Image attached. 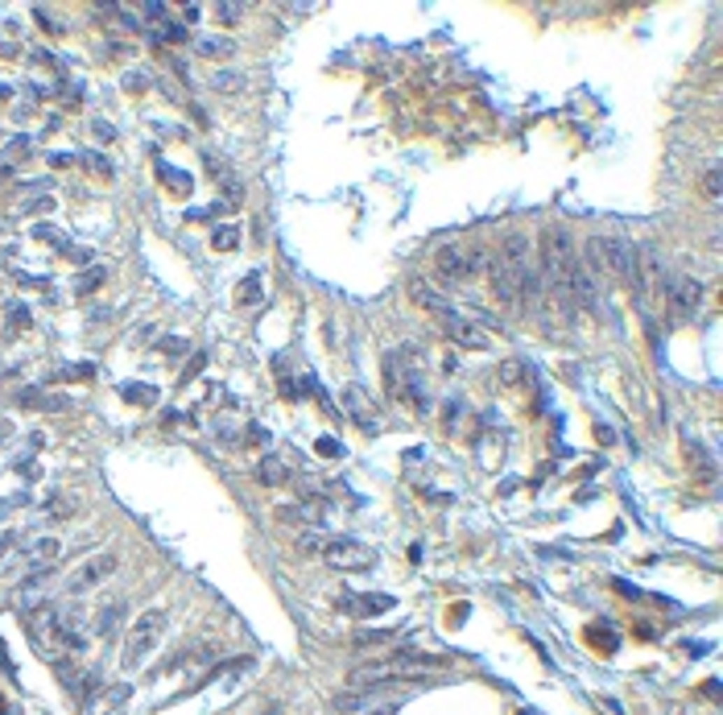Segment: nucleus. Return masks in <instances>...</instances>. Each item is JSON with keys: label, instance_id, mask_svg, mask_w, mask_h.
<instances>
[{"label": "nucleus", "instance_id": "nucleus-6", "mask_svg": "<svg viewBox=\"0 0 723 715\" xmlns=\"http://www.w3.org/2000/svg\"><path fill=\"white\" fill-rule=\"evenodd\" d=\"M484 265H488V253H484V248L447 244V248L434 253V269H438V277H447V281H467V277H475Z\"/></svg>", "mask_w": 723, "mask_h": 715}, {"label": "nucleus", "instance_id": "nucleus-15", "mask_svg": "<svg viewBox=\"0 0 723 715\" xmlns=\"http://www.w3.org/2000/svg\"><path fill=\"white\" fill-rule=\"evenodd\" d=\"M62 641H66L71 653H83V649L91 645V628L83 625L79 612H62Z\"/></svg>", "mask_w": 723, "mask_h": 715}, {"label": "nucleus", "instance_id": "nucleus-30", "mask_svg": "<svg viewBox=\"0 0 723 715\" xmlns=\"http://www.w3.org/2000/svg\"><path fill=\"white\" fill-rule=\"evenodd\" d=\"M215 17H220V25H236V21L244 17V4H240V0H231V4L220 0V4H215Z\"/></svg>", "mask_w": 723, "mask_h": 715}, {"label": "nucleus", "instance_id": "nucleus-23", "mask_svg": "<svg viewBox=\"0 0 723 715\" xmlns=\"http://www.w3.org/2000/svg\"><path fill=\"white\" fill-rule=\"evenodd\" d=\"M103 281H108V269H103V265H87L83 273H79V281H75V294H95Z\"/></svg>", "mask_w": 723, "mask_h": 715}, {"label": "nucleus", "instance_id": "nucleus-38", "mask_svg": "<svg viewBox=\"0 0 723 715\" xmlns=\"http://www.w3.org/2000/svg\"><path fill=\"white\" fill-rule=\"evenodd\" d=\"M141 17H149V21H162V17H170V13H166V4L149 0V4H141Z\"/></svg>", "mask_w": 723, "mask_h": 715}, {"label": "nucleus", "instance_id": "nucleus-29", "mask_svg": "<svg viewBox=\"0 0 723 715\" xmlns=\"http://www.w3.org/2000/svg\"><path fill=\"white\" fill-rule=\"evenodd\" d=\"M71 513H75V500H71V496H54V500L45 504V517H50V521H62V517H71Z\"/></svg>", "mask_w": 723, "mask_h": 715}, {"label": "nucleus", "instance_id": "nucleus-42", "mask_svg": "<svg viewBox=\"0 0 723 715\" xmlns=\"http://www.w3.org/2000/svg\"><path fill=\"white\" fill-rule=\"evenodd\" d=\"M34 17L42 21V29H45V34H62V25H58V21H50V13H45V8H34Z\"/></svg>", "mask_w": 723, "mask_h": 715}, {"label": "nucleus", "instance_id": "nucleus-13", "mask_svg": "<svg viewBox=\"0 0 723 715\" xmlns=\"http://www.w3.org/2000/svg\"><path fill=\"white\" fill-rule=\"evenodd\" d=\"M393 595H339V608L343 612H356V616H380V612H393Z\"/></svg>", "mask_w": 723, "mask_h": 715}, {"label": "nucleus", "instance_id": "nucleus-40", "mask_svg": "<svg viewBox=\"0 0 723 715\" xmlns=\"http://www.w3.org/2000/svg\"><path fill=\"white\" fill-rule=\"evenodd\" d=\"M240 83H244L240 75H227V71H220V75H215V87H220V91H236Z\"/></svg>", "mask_w": 723, "mask_h": 715}, {"label": "nucleus", "instance_id": "nucleus-10", "mask_svg": "<svg viewBox=\"0 0 723 715\" xmlns=\"http://www.w3.org/2000/svg\"><path fill=\"white\" fill-rule=\"evenodd\" d=\"M636 298H661L666 290V269H661V253L657 248H640L636 253V281H633Z\"/></svg>", "mask_w": 723, "mask_h": 715}, {"label": "nucleus", "instance_id": "nucleus-49", "mask_svg": "<svg viewBox=\"0 0 723 715\" xmlns=\"http://www.w3.org/2000/svg\"><path fill=\"white\" fill-rule=\"evenodd\" d=\"M8 434H13V422H8V418H0V443H4Z\"/></svg>", "mask_w": 723, "mask_h": 715}, {"label": "nucleus", "instance_id": "nucleus-7", "mask_svg": "<svg viewBox=\"0 0 723 715\" xmlns=\"http://www.w3.org/2000/svg\"><path fill=\"white\" fill-rule=\"evenodd\" d=\"M703 306V281L699 277H670L666 281V311H670V323H690Z\"/></svg>", "mask_w": 723, "mask_h": 715}, {"label": "nucleus", "instance_id": "nucleus-26", "mask_svg": "<svg viewBox=\"0 0 723 715\" xmlns=\"http://www.w3.org/2000/svg\"><path fill=\"white\" fill-rule=\"evenodd\" d=\"M389 641H397V628H360L352 637V645H389Z\"/></svg>", "mask_w": 723, "mask_h": 715}, {"label": "nucleus", "instance_id": "nucleus-18", "mask_svg": "<svg viewBox=\"0 0 723 715\" xmlns=\"http://www.w3.org/2000/svg\"><path fill=\"white\" fill-rule=\"evenodd\" d=\"M120 397H124L129 405H153L157 402V389L145 385V381H124V385H120Z\"/></svg>", "mask_w": 723, "mask_h": 715}, {"label": "nucleus", "instance_id": "nucleus-27", "mask_svg": "<svg viewBox=\"0 0 723 715\" xmlns=\"http://www.w3.org/2000/svg\"><path fill=\"white\" fill-rule=\"evenodd\" d=\"M236 244H240V232H236V227H215V232H211V248H220V253H231V248H236Z\"/></svg>", "mask_w": 723, "mask_h": 715}, {"label": "nucleus", "instance_id": "nucleus-34", "mask_svg": "<svg viewBox=\"0 0 723 715\" xmlns=\"http://www.w3.org/2000/svg\"><path fill=\"white\" fill-rule=\"evenodd\" d=\"M157 352H162V356H170V360H178L182 352H190V344H186V339H178V335H166V339L157 344Z\"/></svg>", "mask_w": 723, "mask_h": 715}, {"label": "nucleus", "instance_id": "nucleus-16", "mask_svg": "<svg viewBox=\"0 0 723 715\" xmlns=\"http://www.w3.org/2000/svg\"><path fill=\"white\" fill-rule=\"evenodd\" d=\"M257 480L269 484V488H281V484H289V467H285L277 455H265V459L257 463Z\"/></svg>", "mask_w": 723, "mask_h": 715}, {"label": "nucleus", "instance_id": "nucleus-48", "mask_svg": "<svg viewBox=\"0 0 723 715\" xmlns=\"http://www.w3.org/2000/svg\"><path fill=\"white\" fill-rule=\"evenodd\" d=\"M71 162H75L71 153H50V166H71Z\"/></svg>", "mask_w": 723, "mask_h": 715}, {"label": "nucleus", "instance_id": "nucleus-3", "mask_svg": "<svg viewBox=\"0 0 723 715\" xmlns=\"http://www.w3.org/2000/svg\"><path fill=\"white\" fill-rule=\"evenodd\" d=\"M166 637V612L162 608H149V612H141L133 621V628H129V637H124V649H120V670L133 674L145 666V658L157 649V641Z\"/></svg>", "mask_w": 723, "mask_h": 715}, {"label": "nucleus", "instance_id": "nucleus-28", "mask_svg": "<svg viewBox=\"0 0 723 715\" xmlns=\"http://www.w3.org/2000/svg\"><path fill=\"white\" fill-rule=\"evenodd\" d=\"M587 637H591V641H599V645H603L608 653H612V649H620V637H616L612 628L603 625V621H599V625H591V628H587Z\"/></svg>", "mask_w": 723, "mask_h": 715}, {"label": "nucleus", "instance_id": "nucleus-43", "mask_svg": "<svg viewBox=\"0 0 723 715\" xmlns=\"http://www.w3.org/2000/svg\"><path fill=\"white\" fill-rule=\"evenodd\" d=\"M83 162H87L91 170H99V174H112V166H108V157H99V153H87Z\"/></svg>", "mask_w": 723, "mask_h": 715}, {"label": "nucleus", "instance_id": "nucleus-19", "mask_svg": "<svg viewBox=\"0 0 723 715\" xmlns=\"http://www.w3.org/2000/svg\"><path fill=\"white\" fill-rule=\"evenodd\" d=\"M261 281H265L261 273H248V277L240 281V294H236V302H240V306H257V302L265 298V285H261Z\"/></svg>", "mask_w": 723, "mask_h": 715}, {"label": "nucleus", "instance_id": "nucleus-8", "mask_svg": "<svg viewBox=\"0 0 723 715\" xmlns=\"http://www.w3.org/2000/svg\"><path fill=\"white\" fill-rule=\"evenodd\" d=\"M116 567H120V554H116V550L91 554L79 571H71V575H66V583H62V587H66V595H83V591H91V587H95V583L108 579Z\"/></svg>", "mask_w": 723, "mask_h": 715}, {"label": "nucleus", "instance_id": "nucleus-25", "mask_svg": "<svg viewBox=\"0 0 723 715\" xmlns=\"http://www.w3.org/2000/svg\"><path fill=\"white\" fill-rule=\"evenodd\" d=\"M157 178L170 182V190H178V194H186V190L194 186V178H190L186 170H174V166H166V162H157Z\"/></svg>", "mask_w": 723, "mask_h": 715}, {"label": "nucleus", "instance_id": "nucleus-44", "mask_svg": "<svg viewBox=\"0 0 723 715\" xmlns=\"http://www.w3.org/2000/svg\"><path fill=\"white\" fill-rule=\"evenodd\" d=\"M91 133L99 136V141H116V129H112V125H103V120H95V125H91Z\"/></svg>", "mask_w": 723, "mask_h": 715}, {"label": "nucleus", "instance_id": "nucleus-5", "mask_svg": "<svg viewBox=\"0 0 723 715\" xmlns=\"http://www.w3.org/2000/svg\"><path fill=\"white\" fill-rule=\"evenodd\" d=\"M335 571H372L376 567V550L364 546L356 537H343V534H322V550H318Z\"/></svg>", "mask_w": 723, "mask_h": 715}, {"label": "nucleus", "instance_id": "nucleus-47", "mask_svg": "<svg viewBox=\"0 0 723 715\" xmlns=\"http://www.w3.org/2000/svg\"><path fill=\"white\" fill-rule=\"evenodd\" d=\"M29 323V311L25 306H13V327H25Z\"/></svg>", "mask_w": 723, "mask_h": 715}, {"label": "nucleus", "instance_id": "nucleus-12", "mask_svg": "<svg viewBox=\"0 0 723 715\" xmlns=\"http://www.w3.org/2000/svg\"><path fill=\"white\" fill-rule=\"evenodd\" d=\"M62 558V541L58 537H38L29 550H25V571L34 575V571H45V567H54Z\"/></svg>", "mask_w": 723, "mask_h": 715}, {"label": "nucleus", "instance_id": "nucleus-41", "mask_svg": "<svg viewBox=\"0 0 723 715\" xmlns=\"http://www.w3.org/2000/svg\"><path fill=\"white\" fill-rule=\"evenodd\" d=\"M29 145H34V136H17V141L4 145V153H8V157H21V149H29Z\"/></svg>", "mask_w": 723, "mask_h": 715}, {"label": "nucleus", "instance_id": "nucleus-50", "mask_svg": "<svg viewBox=\"0 0 723 715\" xmlns=\"http://www.w3.org/2000/svg\"><path fill=\"white\" fill-rule=\"evenodd\" d=\"M368 715H397V703H385V707H376V712H368Z\"/></svg>", "mask_w": 723, "mask_h": 715}, {"label": "nucleus", "instance_id": "nucleus-46", "mask_svg": "<svg viewBox=\"0 0 723 715\" xmlns=\"http://www.w3.org/2000/svg\"><path fill=\"white\" fill-rule=\"evenodd\" d=\"M66 257H71V261H75V265H91V248H71V253H66Z\"/></svg>", "mask_w": 723, "mask_h": 715}, {"label": "nucleus", "instance_id": "nucleus-36", "mask_svg": "<svg viewBox=\"0 0 723 715\" xmlns=\"http://www.w3.org/2000/svg\"><path fill=\"white\" fill-rule=\"evenodd\" d=\"M25 504H29V492H17V496H4V500H0V517H4V513H13V509H25Z\"/></svg>", "mask_w": 723, "mask_h": 715}, {"label": "nucleus", "instance_id": "nucleus-37", "mask_svg": "<svg viewBox=\"0 0 723 715\" xmlns=\"http://www.w3.org/2000/svg\"><path fill=\"white\" fill-rule=\"evenodd\" d=\"M703 190H707V194H711V199H720V170H715V166H711V170H707V178H703Z\"/></svg>", "mask_w": 723, "mask_h": 715}, {"label": "nucleus", "instance_id": "nucleus-17", "mask_svg": "<svg viewBox=\"0 0 723 715\" xmlns=\"http://www.w3.org/2000/svg\"><path fill=\"white\" fill-rule=\"evenodd\" d=\"M120 616H124V600L108 604V608H103V612L91 621V637H99V641H103V637H112V632H116V625H120Z\"/></svg>", "mask_w": 723, "mask_h": 715}, {"label": "nucleus", "instance_id": "nucleus-31", "mask_svg": "<svg viewBox=\"0 0 723 715\" xmlns=\"http://www.w3.org/2000/svg\"><path fill=\"white\" fill-rule=\"evenodd\" d=\"M315 451L322 455V459H343V455H348V451H343V443H339V439H331V434H322V439L315 443Z\"/></svg>", "mask_w": 723, "mask_h": 715}, {"label": "nucleus", "instance_id": "nucleus-1", "mask_svg": "<svg viewBox=\"0 0 723 715\" xmlns=\"http://www.w3.org/2000/svg\"><path fill=\"white\" fill-rule=\"evenodd\" d=\"M389 393L397 402L413 405L417 413L430 409V393H426V364H422V352L417 348H397L389 356Z\"/></svg>", "mask_w": 723, "mask_h": 715}, {"label": "nucleus", "instance_id": "nucleus-33", "mask_svg": "<svg viewBox=\"0 0 723 715\" xmlns=\"http://www.w3.org/2000/svg\"><path fill=\"white\" fill-rule=\"evenodd\" d=\"M157 42H186V25H178V21H170V17H166V21H162V34H157Z\"/></svg>", "mask_w": 723, "mask_h": 715}, {"label": "nucleus", "instance_id": "nucleus-11", "mask_svg": "<svg viewBox=\"0 0 723 715\" xmlns=\"http://www.w3.org/2000/svg\"><path fill=\"white\" fill-rule=\"evenodd\" d=\"M62 674V686L79 699V703H91L99 691H103V674L99 670H79V666H58Z\"/></svg>", "mask_w": 723, "mask_h": 715}, {"label": "nucleus", "instance_id": "nucleus-51", "mask_svg": "<svg viewBox=\"0 0 723 715\" xmlns=\"http://www.w3.org/2000/svg\"><path fill=\"white\" fill-rule=\"evenodd\" d=\"M8 95H13V91L4 87V83H0V99H8Z\"/></svg>", "mask_w": 723, "mask_h": 715}, {"label": "nucleus", "instance_id": "nucleus-32", "mask_svg": "<svg viewBox=\"0 0 723 715\" xmlns=\"http://www.w3.org/2000/svg\"><path fill=\"white\" fill-rule=\"evenodd\" d=\"M91 376H95V364H75V368L54 372V381H91Z\"/></svg>", "mask_w": 723, "mask_h": 715}, {"label": "nucleus", "instance_id": "nucleus-45", "mask_svg": "<svg viewBox=\"0 0 723 715\" xmlns=\"http://www.w3.org/2000/svg\"><path fill=\"white\" fill-rule=\"evenodd\" d=\"M17 541H21V534H17V530H8V534H0V558H4V554H8V550L17 546Z\"/></svg>", "mask_w": 723, "mask_h": 715}, {"label": "nucleus", "instance_id": "nucleus-9", "mask_svg": "<svg viewBox=\"0 0 723 715\" xmlns=\"http://www.w3.org/2000/svg\"><path fill=\"white\" fill-rule=\"evenodd\" d=\"M438 323H443V331L451 335V344H459V348H471V352L492 348V335H488L475 318H463L459 311H443V314H438Z\"/></svg>", "mask_w": 723, "mask_h": 715}, {"label": "nucleus", "instance_id": "nucleus-35", "mask_svg": "<svg viewBox=\"0 0 723 715\" xmlns=\"http://www.w3.org/2000/svg\"><path fill=\"white\" fill-rule=\"evenodd\" d=\"M203 364H207V352H194V356H190V364H186V368H182L178 385H190V381H194V376H199V372H203Z\"/></svg>", "mask_w": 723, "mask_h": 715}, {"label": "nucleus", "instance_id": "nucleus-24", "mask_svg": "<svg viewBox=\"0 0 723 715\" xmlns=\"http://www.w3.org/2000/svg\"><path fill=\"white\" fill-rule=\"evenodd\" d=\"M199 54H203V58H231V54H236V42H231V38H199Z\"/></svg>", "mask_w": 723, "mask_h": 715}, {"label": "nucleus", "instance_id": "nucleus-4", "mask_svg": "<svg viewBox=\"0 0 723 715\" xmlns=\"http://www.w3.org/2000/svg\"><path fill=\"white\" fill-rule=\"evenodd\" d=\"M25 637H29V645L38 649V658L54 662V666H58V658L66 653V641H62V612H58L54 604H38V608L25 612Z\"/></svg>", "mask_w": 723, "mask_h": 715}, {"label": "nucleus", "instance_id": "nucleus-20", "mask_svg": "<svg viewBox=\"0 0 723 715\" xmlns=\"http://www.w3.org/2000/svg\"><path fill=\"white\" fill-rule=\"evenodd\" d=\"M496 381L500 385H508V389H517V385H525L529 381V368L521 364V360H504L496 368Z\"/></svg>", "mask_w": 723, "mask_h": 715}, {"label": "nucleus", "instance_id": "nucleus-22", "mask_svg": "<svg viewBox=\"0 0 723 715\" xmlns=\"http://www.w3.org/2000/svg\"><path fill=\"white\" fill-rule=\"evenodd\" d=\"M17 402H21V405H42V409H50V413L71 409V397H42V389H25Z\"/></svg>", "mask_w": 723, "mask_h": 715}, {"label": "nucleus", "instance_id": "nucleus-14", "mask_svg": "<svg viewBox=\"0 0 723 715\" xmlns=\"http://www.w3.org/2000/svg\"><path fill=\"white\" fill-rule=\"evenodd\" d=\"M343 409H348V418H352V422H360L364 430H376V405L368 402L356 385H348V389H343Z\"/></svg>", "mask_w": 723, "mask_h": 715}, {"label": "nucleus", "instance_id": "nucleus-21", "mask_svg": "<svg viewBox=\"0 0 723 715\" xmlns=\"http://www.w3.org/2000/svg\"><path fill=\"white\" fill-rule=\"evenodd\" d=\"M413 298H417L426 311H438V314H443V311H454V306L443 298V294H438V290H426V281H413Z\"/></svg>", "mask_w": 723, "mask_h": 715}, {"label": "nucleus", "instance_id": "nucleus-39", "mask_svg": "<svg viewBox=\"0 0 723 715\" xmlns=\"http://www.w3.org/2000/svg\"><path fill=\"white\" fill-rule=\"evenodd\" d=\"M124 87H129V91H145V87H149V75H141V71H129V75H124Z\"/></svg>", "mask_w": 723, "mask_h": 715}, {"label": "nucleus", "instance_id": "nucleus-2", "mask_svg": "<svg viewBox=\"0 0 723 715\" xmlns=\"http://www.w3.org/2000/svg\"><path fill=\"white\" fill-rule=\"evenodd\" d=\"M587 273L595 277V273H608V277H616V281H624V285H633L636 281V248L629 244V240H620V236H591L587 240Z\"/></svg>", "mask_w": 723, "mask_h": 715}]
</instances>
